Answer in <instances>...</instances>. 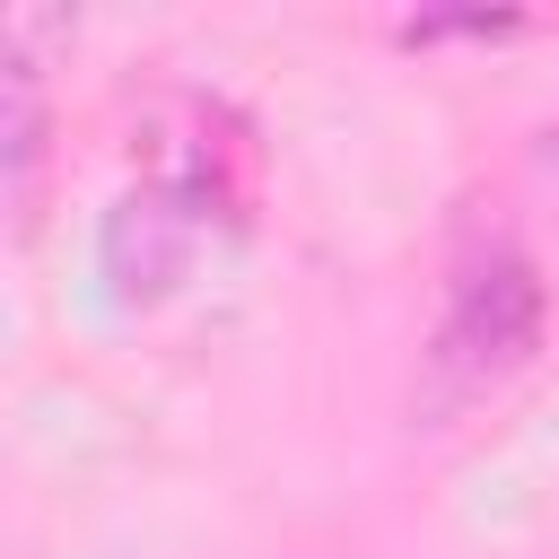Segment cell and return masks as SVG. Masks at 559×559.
<instances>
[{
  "label": "cell",
  "mask_w": 559,
  "mask_h": 559,
  "mask_svg": "<svg viewBox=\"0 0 559 559\" xmlns=\"http://www.w3.org/2000/svg\"><path fill=\"white\" fill-rule=\"evenodd\" d=\"M542 341V271L524 253H480L463 280H454V306H445V332H437V393H480L498 384L507 367H524Z\"/></svg>",
  "instance_id": "obj_1"
},
{
  "label": "cell",
  "mask_w": 559,
  "mask_h": 559,
  "mask_svg": "<svg viewBox=\"0 0 559 559\" xmlns=\"http://www.w3.org/2000/svg\"><path fill=\"white\" fill-rule=\"evenodd\" d=\"M192 245H201V210L192 201H175V192H157V183H131L122 201H114V218H105V280H114V297H131V306H148V297H166L183 271H192Z\"/></svg>",
  "instance_id": "obj_2"
}]
</instances>
